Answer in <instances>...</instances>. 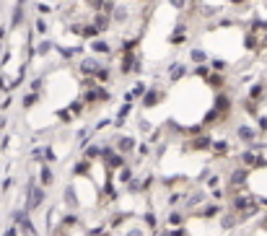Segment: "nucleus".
I'll list each match as a JSON object with an SVG mask.
<instances>
[{"label":"nucleus","instance_id":"nucleus-1","mask_svg":"<svg viewBox=\"0 0 267 236\" xmlns=\"http://www.w3.org/2000/svg\"><path fill=\"white\" fill-rule=\"evenodd\" d=\"M44 197H47L44 187H36L34 182H29V184H26V213L36 210V208L44 203Z\"/></svg>","mask_w":267,"mask_h":236},{"label":"nucleus","instance_id":"nucleus-2","mask_svg":"<svg viewBox=\"0 0 267 236\" xmlns=\"http://www.w3.org/2000/svg\"><path fill=\"white\" fill-rule=\"evenodd\" d=\"M104 166L112 171V169H122L125 166V153H119V151H112V148H104Z\"/></svg>","mask_w":267,"mask_h":236},{"label":"nucleus","instance_id":"nucleus-3","mask_svg":"<svg viewBox=\"0 0 267 236\" xmlns=\"http://www.w3.org/2000/svg\"><path fill=\"white\" fill-rule=\"evenodd\" d=\"M109 99H112V94H109L107 88H88L83 102L86 104H96V102H109Z\"/></svg>","mask_w":267,"mask_h":236},{"label":"nucleus","instance_id":"nucleus-4","mask_svg":"<svg viewBox=\"0 0 267 236\" xmlns=\"http://www.w3.org/2000/svg\"><path fill=\"white\" fill-rule=\"evenodd\" d=\"M236 138L241 140V143H254L257 140V127H252V125H239L236 127Z\"/></svg>","mask_w":267,"mask_h":236},{"label":"nucleus","instance_id":"nucleus-5","mask_svg":"<svg viewBox=\"0 0 267 236\" xmlns=\"http://www.w3.org/2000/svg\"><path fill=\"white\" fill-rule=\"evenodd\" d=\"M241 161H244V166H267V158L257 156L254 151H246V153H241Z\"/></svg>","mask_w":267,"mask_h":236},{"label":"nucleus","instance_id":"nucleus-6","mask_svg":"<svg viewBox=\"0 0 267 236\" xmlns=\"http://www.w3.org/2000/svg\"><path fill=\"white\" fill-rule=\"evenodd\" d=\"M189 148L192 151H213V138H210V135H200V138H195L189 143Z\"/></svg>","mask_w":267,"mask_h":236},{"label":"nucleus","instance_id":"nucleus-7","mask_svg":"<svg viewBox=\"0 0 267 236\" xmlns=\"http://www.w3.org/2000/svg\"><path fill=\"white\" fill-rule=\"evenodd\" d=\"M169 42L174 44V47H179V44L187 42V26H184V24H177V29H174V34L169 36Z\"/></svg>","mask_w":267,"mask_h":236},{"label":"nucleus","instance_id":"nucleus-8","mask_svg":"<svg viewBox=\"0 0 267 236\" xmlns=\"http://www.w3.org/2000/svg\"><path fill=\"white\" fill-rule=\"evenodd\" d=\"M161 99H163V94H161L159 88H148V91L143 94V106H156Z\"/></svg>","mask_w":267,"mask_h":236},{"label":"nucleus","instance_id":"nucleus-9","mask_svg":"<svg viewBox=\"0 0 267 236\" xmlns=\"http://www.w3.org/2000/svg\"><path fill=\"white\" fill-rule=\"evenodd\" d=\"M117 151L119 153H133L135 151V138H130V135H122V138H117Z\"/></svg>","mask_w":267,"mask_h":236},{"label":"nucleus","instance_id":"nucleus-10","mask_svg":"<svg viewBox=\"0 0 267 236\" xmlns=\"http://www.w3.org/2000/svg\"><path fill=\"white\" fill-rule=\"evenodd\" d=\"M99 68H101V65H99V62H96L94 57H86L83 62H80V70H83V73H86L88 78H94L96 73H99Z\"/></svg>","mask_w":267,"mask_h":236},{"label":"nucleus","instance_id":"nucleus-11","mask_svg":"<svg viewBox=\"0 0 267 236\" xmlns=\"http://www.w3.org/2000/svg\"><path fill=\"white\" fill-rule=\"evenodd\" d=\"M133 112V102H125L122 106H119V112H117V120H114V125L117 127H122L125 122H127V114Z\"/></svg>","mask_w":267,"mask_h":236},{"label":"nucleus","instance_id":"nucleus-12","mask_svg":"<svg viewBox=\"0 0 267 236\" xmlns=\"http://www.w3.org/2000/svg\"><path fill=\"white\" fill-rule=\"evenodd\" d=\"M246 177H249V171H246V169H234L231 171V184L234 187H241L244 182H246Z\"/></svg>","mask_w":267,"mask_h":236},{"label":"nucleus","instance_id":"nucleus-13","mask_svg":"<svg viewBox=\"0 0 267 236\" xmlns=\"http://www.w3.org/2000/svg\"><path fill=\"white\" fill-rule=\"evenodd\" d=\"M184 76H187V68H184L182 62H174V65L169 68V78L171 80H182Z\"/></svg>","mask_w":267,"mask_h":236},{"label":"nucleus","instance_id":"nucleus-14","mask_svg":"<svg viewBox=\"0 0 267 236\" xmlns=\"http://www.w3.org/2000/svg\"><path fill=\"white\" fill-rule=\"evenodd\" d=\"M52 182H54L52 169H50V166H42V171H39V184H42V187H52Z\"/></svg>","mask_w":267,"mask_h":236},{"label":"nucleus","instance_id":"nucleus-15","mask_svg":"<svg viewBox=\"0 0 267 236\" xmlns=\"http://www.w3.org/2000/svg\"><path fill=\"white\" fill-rule=\"evenodd\" d=\"M88 47L94 50V52H99V54H109V52H112V47H109V42H104V39H94V42L88 44Z\"/></svg>","mask_w":267,"mask_h":236},{"label":"nucleus","instance_id":"nucleus-16","mask_svg":"<svg viewBox=\"0 0 267 236\" xmlns=\"http://www.w3.org/2000/svg\"><path fill=\"white\" fill-rule=\"evenodd\" d=\"M215 109H218L220 114H226L228 109H231V102H228L226 94H218V96H215Z\"/></svg>","mask_w":267,"mask_h":236},{"label":"nucleus","instance_id":"nucleus-17","mask_svg":"<svg viewBox=\"0 0 267 236\" xmlns=\"http://www.w3.org/2000/svg\"><path fill=\"white\" fill-rule=\"evenodd\" d=\"M94 24L99 26L101 31H104V29H109V24H112V18H109V13H96V16H94Z\"/></svg>","mask_w":267,"mask_h":236},{"label":"nucleus","instance_id":"nucleus-18","mask_svg":"<svg viewBox=\"0 0 267 236\" xmlns=\"http://www.w3.org/2000/svg\"><path fill=\"white\" fill-rule=\"evenodd\" d=\"M189 57H192V62H195V65H202V62L208 60V54H205V50H197V47H195V50L189 52Z\"/></svg>","mask_w":267,"mask_h":236},{"label":"nucleus","instance_id":"nucleus-19","mask_svg":"<svg viewBox=\"0 0 267 236\" xmlns=\"http://www.w3.org/2000/svg\"><path fill=\"white\" fill-rule=\"evenodd\" d=\"M262 94H265V83H257L249 91V99H252V102H262Z\"/></svg>","mask_w":267,"mask_h":236},{"label":"nucleus","instance_id":"nucleus-20","mask_svg":"<svg viewBox=\"0 0 267 236\" xmlns=\"http://www.w3.org/2000/svg\"><path fill=\"white\" fill-rule=\"evenodd\" d=\"M65 203H68L70 208H76V205H78V195H76V187H73V184L65 189Z\"/></svg>","mask_w":267,"mask_h":236},{"label":"nucleus","instance_id":"nucleus-21","mask_svg":"<svg viewBox=\"0 0 267 236\" xmlns=\"http://www.w3.org/2000/svg\"><path fill=\"white\" fill-rule=\"evenodd\" d=\"M52 47H54V44H52L50 39H42V42H39V47H36V54H39V57H44V54H50V52H52Z\"/></svg>","mask_w":267,"mask_h":236},{"label":"nucleus","instance_id":"nucleus-22","mask_svg":"<svg viewBox=\"0 0 267 236\" xmlns=\"http://www.w3.org/2000/svg\"><path fill=\"white\" fill-rule=\"evenodd\" d=\"M104 156V148H99V145H88L86 148V158H101Z\"/></svg>","mask_w":267,"mask_h":236},{"label":"nucleus","instance_id":"nucleus-23","mask_svg":"<svg viewBox=\"0 0 267 236\" xmlns=\"http://www.w3.org/2000/svg\"><path fill=\"white\" fill-rule=\"evenodd\" d=\"M36 102H39V94H36V91H31V94H26V96H24V109H31Z\"/></svg>","mask_w":267,"mask_h":236},{"label":"nucleus","instance_id":"nucleus-24","mask_svg":"<svg viewBox=\"0 0 267 236\" xmlns=\"http://www.w3.org/2000/svg\"><path fill=\"white\" fill-rule=\"evenodd\" d=\"M24 21V5H16L13 8V18H11V26H18Z\"/></svg>","mask_w":267,"mask_h":236},{"label":"nucleus","instance_id":"nucleus-25","mask_svg":"<svg viewBox=\"0 0 267 236\" xmlns=\"http://www.w3.org/2000/svg\"><path fill=\"white\" fill-rule=\"evenodd\" d=\"M99 31H101L99 26H96V24H91V26H83V31H80V34H83L86 39H94V36H99Z\"/></svg>","mask_w":267,"mask_h":236},{"label":"nucleus","instance_id":"nucleus-26","mask_svg":"<svg viewBox=\"0 0 267 236\" xmlns=\"http://www.w3.org/2000/svg\"><path fill=\"white\" fill-rule=\"evenodd\" d=\"M182 221H184V218H182V213H177V210H169V226H174V229H179V226H182Z\"/></svg>","mask_w":267,"mask_h":236},{"label":"nucleus","instance_id":"nucleus-27","mask_svg":"<svg viewBox=\"0 0 267 236\" xmlns=\"http://www.w3.org/2000/svg\"><path fill=\"white\" fill-rule=\"evenodd\" d=\"M208 83L213 86V88H220V86H223V76H220V73H210V76H208Z\"/></svg>","mask_w":267,"mask_h":236},{"label":"nucleus","instance_id":"nucleus-28","mask_svg":"<svg viewBox=\"0 0 267 236\" xmlns=\"http://www.w3.org/2000/svg\"><path fill=\"white\" fill-rule=\"evenodd\" d=\"M130 179H133V169H130V166H127V163H125V166L119 169V182H125V184H127V182H130Z\"/></svg>","mask_w":267,"mask_h":236},{"label":"nucleus","instance_id":"nucleus-29","mask_svg":"<svg viewBox=\"0 0 267 236\" xmlns=\"http://www.w3.org/2000/svg\"><path fill=\"white\" fill-rule=\"evenodd\" d=\"M114 21H127V8L125 5L114 8Z\"/></svg>","mask_w":267,"mask_h":236},{"label":"nucleus","instance_id":"nucleus-30","mask_svg":"<svg viewBox=\"0 0 267 236\" xmlns=\"http://www.w3.org/2000/svg\"><path fill=\"white\" fill-rule=\"evenodd\" d=\"M145 91H148V88H145V83H135V86H133V91H130V94H133V96L137 99V96H143Z\"/></svg>","mask_w":267,"mask_h":236},{"label":"nucleus","instance_id":"nucleus-31","mask_svg":"<svg viewBox=\"0 0 267 236\" xmlns=\"http://www.w3.org/2000/svg\"><path fill=\"white\" fill-rule=\"evenodd\" d=\"M213 151L226 153V151H228V143H226V140H213Z\"/></svg>","mask_w":267,"mask_h":236},{"label":"nucleus","instance_id":"nucleus-32","mask_svg":"<svg viewBox=\"0 0 267 236\" xmlns=\"http://www.w3.org/2000/svg\"><path fill=\"white\" fill-rule=\"evenodd\" d=\"M83 104H86V102H83V99H78V102H73V104H70L68 109H70V112H73V114H78V112H80V109H83Z\"/></svg>","mask_w":267,"mask_h":236},{"label":"nucleus","instance_id":"nucleus-33","mask_svg":"<svg viewBox=\"0 0 267 236\" xmlns=\"http://www.w3.org/2000/svg\"><path fill=\"white\" fill-rule=\"evenodd\" d=\"M244 44H246V50H254V47H257V36H254V34H246Z\"/></svg>","mask_w":267,"mask_h":236},{"label":"nucleus","instance_id":"nucleus-34","mask_svg":"<svg viewBox=\"0 0 267 236\" xmlns=\"http://www.w3.org/2000/svg\"><path fill=\"white\" fill-rule=\"evenodd\" d=\"M236 226V215H223V229H234Z\"/></svg>","mask_w":267,"mask_h":236},{"label":"nucleus","instance_id":"nucleus-35","mask_svg":"<svg viewBox=\"0 0 267 236\" xmlns=\"http://www.w3.org/2000/svg\"><path fill=\"white\" fill-rule=\"evenodd\" d=\"M36 31H39V34H47V21H44L42 16L36 18Z\"/></svg>","mask_w":267,"mask_h":236},{"label":"nucleus","instance_id":"nucleus-36","mask_svg":"<svg viewBox=\"0 0 267 236\" xmlns=\"http://www.w3.org/2000/svg\"><path fill=\"white\" fill-rule=\"evenodd\" d=\"M218 213H220V208H218V205H208L205 210H202V215H208V218H210V215H218Z\"/></svg>","mask_w":267,"mask_h":236},{"label":"nucleus","instance_id":"nucleus-37","mask_svg":"<svg viewBox=\"0 0 267 236\" xmlns=\"http://www.w3.org/2000/svg\"><path fill=\"white\" fill-rule=\"evenodd\" d=\"M145 223H148L151 229H156V226H159V223H156V213H151V210L145 213Z\"/></svg>","mask_w":267,"mask_h":236},{"label":"nucleus","instance_id":"nucleus-38","mask_svg":"<svg viewBox=\"0 0 267 236\" xmlns=\"http://www.w3.org/2000/svg\"><path fill=\"white\" fill-rule=\"evenodd\" d=\"M169 5H174L177 11H182V8L187 5V0H169Z\"/></svg>","mask_w":267,"mask_h":236},{"label":"nucleus","instance_id":"nucleus-39","mask_svg":"<svg viewBox=\"0 0 267 236\" xmlns=\"http://www.w3.org/2000/svg\"><path fill=\"white\" fill-rule=\"evenodd\" d=\"M62 223H65V229H68V226H76L78 223V218L76 215H65V221H62Z\"/></svg>","mask_w":267,"mask_h":236},{"label":"nucleus","instance_id":"nucleus-40","mask_svg":"<svg viewBox=\"0 0 267 236\" xmlns=\"http://www.w3.org/2000/svg\"><path fill=\"white\" fill-rule=\"evenodd\" d=\"M195 76H210V70H208L205 65H197V68H195Z\"/></svg>","mask_w":267,"mask_h":236},{"label":"nucleus","instance_id":"nucleus-41","mask_svg":"<svg viewBox=\"0 0 267 236\" xmlns=\"http://www.w3.org/2000/svg\"><path fill=\"white\" fill-rule=\"evenodd\" d=\"M257 127H260V130H267V117H257Z\"/></svg>","mask_w":267,"mask_h":236},{"label":"nucleus","instance_id":"nucleus-42","mask_svg":"<svg viewBox=\"0 0 267 236\" xmlns=\"http://www.w3.org/2000/svg\"><path fill=\"white\" fill-rule=\"evenodd\" d=\"M218 182H220V179H218V177L213 174V177L208 179V187H210V189H215V187H218Z\"/></svg>","mask_w":267,"mask_h":236},{"label":"nucleus","instance_id":"nucleus-43","mask_svg":"<svg viewBox=\"0 0 267 236\" xmlns=\"http://www.w3.org/2000/svg\"><path fill=\"white\" fill-rule=\"evenodd\" d=\"M0 187H3V192H8V189L13 187V179H3V184H0Z\"/></svg>","mask_w":267,"mask_h":236},{"label":"nucleus","instance_id":"nucleus-44","mask_svg":"<svg viewBox=\"0 0 267 236\" xmlns=\"http://www.w3.org/2000/svg\"><path fill=\"white\" fill-rule=\"evenodd\" d=\"M36 11H39V13H50V5L47 3H39V5H36Z\"/></svg>","mask_w":267,"mask_h":236},{"label":"nucleus","instance_id":"nucleus-45","mask_svg":"<svg viewBox=\"0 0 267 236\" xmlns=\"http://www.w3.org/2000/svg\"><path fill=\"white\" fill-rule=\"evenodd\" d=\"M213 68H215V70H223L226 62H223V60H213Z\"/></svg>","mask_w":267,"mask_h":236},{"label":"nucleus","instance_id":"nucleus-46","mask_svg":"<svg viewBox=\"0 0 267 236\" xmlns=\"http://www.w3.org/2000/svg\"><path fill=\"white\" fill-rule=\"evenodd\" d=\"M127 236H143V231H140V229H133V231L127 234Z\"/></svg>","mask_w":267,"mask_h":236},{"label":"nucleus","instance_id":"nucleus-47","mask_svg":"<svg viewBox=\"0 0 267 236\" xmlns=\"http://www.w3.org/2000/svg\"><path fill=\"white\" fill-rule=\"evenodd\" d=\"M16 234H18V231H16V229H13V226H11V229H8V231H5L3 236H16Z\"/></svg>","mask_w":267,"mask_h":236},{"label":"nucleus","instance_id":"nucleus-48","mask_svg":"<svg viewBox=\"0 0 267 236\" xmlns=\"http://www.w3.org/2000/svg\"><path fill=\"white\" fill-rule=\"evenodd\" d=\"M0 88H3V91L8 88V83H5V76H0Z\"/></svg>","mask_w":267,"mask_h":236},{"label":"nucleus","instance_id":"nucleus-49","mask_svg":"<svg viewBox=\"0 0 267 236\" xmlns=\"http://www.w3.org/2000/svg\"><path fill=\"white\" fill-rule=\"evenodd\" d=\"M228 3H244V0H228Z\"/></svg>","mask_w":267,"mask_h":236},{"label":"nucleus","instance_id":"nucleus-50","mask_svg":"<svg viewBox=\"0 0 267 236\" xmlns=\"http://www.w3.org/2000/svg\"><path fill=\"white\" fill-rule=\"evenodd\" d=\"M18 5H26V0H18Z\"/></svg>","mask_w":267,"mask_h":236},{"label":"nucleus","instance_id":"nucleus-51","mask_svg":"<svg viewBox=\"0 0 267 236\" xmlns=\"http://www.w3.org/2000/svg\"><path fill=\"white\" fill-rule=\"evenodd\" d=\"M88 3H94V0H88Z\"/></svg>","mask_w":267,"mask_h":236}]
</instances>
